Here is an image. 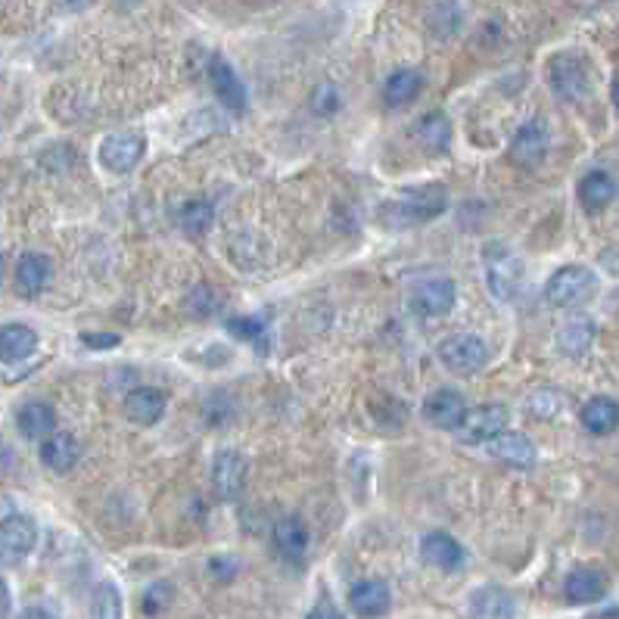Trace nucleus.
Wrapping results in <instances>:
<instances>
[{
  "instance_id": "nucleus-1",
  "label": "nucleus",
  "mask_w": 619,
  "mask_h": 619,
  "mask_svg": "<svg viewBox=\"0 0 619 619\" xmlns=\"http://www.w3.org/2000/svg\"><path fill=\"white\" fill-rule=\"evenodd\" d=\"M448 209V193L442 187H417L402 193V200H396L386 209L389 228H414V224H424L439 218Z\"/></svg>"
},
{
  "instance_id": "nucleus-2",
  "label": "nucleus",
  "mask_w": 619,
  "mask_h": 619,
  "mask_svg": "<svg viewBox=\"0 0 619 619\" xmlns=\"http://www.w3.org/2000/svg\"><path fill=\"white\" fill-rule=\"evenodd\" d=\"M483 268H486V287L498 302H514L523 287V262L508 246L489 243L483 249Z\"/></svg>"
},
{
  "instance_id": "nucleus-3",
  "label": "nucleus",
  "mask_w": 619,
  "mask_h": 619,
  "mask_svg": "<svg viewBox=\"0 0 619 619\" xmlns=\"http://www.w3.org/2000/svg\"><path fill=\"white\" fill-rule=\"evenodd\" d=\"M436 355H439L445 371L467 377V374H476V371L486 368L489 346L476 333H452L436 346Z\"/></svg>"
},
{
  "instance_id": "nucleus-4",
  "label": "nucleus",
  "mask_w": 619,
  "mask_h": 619,
  "mask_svg": "<svg viewBox=\"0 0 619 619\" xmlns=\"http://www.w3.org/2000/svg\"><path fill=\"white\" fill-rule=\"evenodd\" d=\"M548 88L560 103H579L588 97V69L582 56L557 53L548 60Z\"/></svg>"
},
{
  "instance_id": "nucleus-5",
  "label": "nucleus",
  "mask_w": 619,
  "mask_h": 619,
  "mask_svg": "<svg viewBox=\"0 0 619 619\" xmlns=\"http://www.w3.org/2000/svg\"><path fill=\"white\" fill-rule=\"evenodd\" d=\"M598 287V274L585 265H564L557 268L545 287V299L557 308H570L576 302H585Z\"/></svg>"
},
{
  "instance_id": "nucleus-6",
  "label": "nucleus",
  "mask_w": 619,
  "mask_h": 619,
  "mask_svg": "<svg viewBox=\"0 0 619 619\" xmlns=\"http://www.w3.org/2000/svg\"><path fill=\"white\" fill-rule=\"evenodd\" d=\"M144 150H147V140L144 134L137 131H116L100 140V165L106 168L109 175H128L131 168L144 159Z\"/></svg>"
},
{
  "instance_id": "nucleus-7",
  "label": "nucleus",
  "mask_w": 619,
  "mask_h": 619,
  "mask_svg": "<svg viewBox=\"0 0 619 619\" xmlns=\"http://www.w3.org/2000/svg\"><path fill=\"white\" fill-rule=\"evenodd\" d=\"M38 545V526L32 517L10 514L0 520V564L16 567L35 551Z\"/></svg>"
},
{
  "instance_id": "nucleus-8",
  "label": "nucleus",
  "mask_w": 619,
  "mask_h": 619,
  "mask_svg": "<svg viewBox=\"0 0 619 619\" xmlns=\"http://www.w3.org/2000/svg\"><path fill=\"white\" fill-rule=\"evenodd\" d=\"M467 402L458 389H436L430 392V396L424 399V417H427V424L436 427V430H445V433H458L461 424H464V417H467Z\"/></svg>"
},
{
  "instance_id": "nucleus-9",
  "label": "nucleus",
  "mask_w": 619,
  "mask_h": 619,
  "mask_svg": "<svg viewBox=\"0 0 619 619\" xmlns=\"http://www.w3.org/2000/svg\"><path fill=\"white\" fill-rule=\"evenodd\" d=\"M206 72H209V81H212V91H215L218 103L224 109L237 112V116H243L246 112V88H243V81L237 78L234 66L224 60L221 53H212L209 63H206Z\"/></svg>"
},
{
  "instance_id": "nucleus-10",
  "label": "nucleus",
  "mask_w": 619,
  "mask_h": 619,
  "mask_svg": "<svg viewBox=\"0 0 619 619\" xmlns=\"http://www.w3.org/2000/svg\"><path fill=\"white\" fill-rule=\"evenodd\" d=\"M455 302H458V287H455V280H448V277L424 280V284H417L411 293V308L424 318L448 315L455 308Z\"/></svg>"
},
{
  "instance_id": "nucleus-11",
  "label": "nucleus",
  "mask_w": 619,
  "mask_h": 619,
  "mask_svg": "<svg viewBox=\"0 0 619 619\" xmlns=\"http://www.w3.org/2000/svg\"><path fill=\"white\" fill-rule=\"evenodd\" d=\"M246 476H249V461L237 448H221L212 461V486L218 498H237L246 489Z\"/></svg>"
},
{
  "instance_id": "nucleus-12",
  "label": "nucleus",
  "mask_w": 619,
  "mask_h": 619,
  "mask_svg": "<svg viewBox=\"0 0 619 619\" xmlns=\"http://www.w3.org/2000/svg\"><path fill=\"white\" fill-rule=\"evenodd\" d=\"M548 147H551V134L545 128V122H526L508 147V159L520 168H536L545 156H548Z\"/></svg>"
},
{
  "instance_id": "nucleus-13",
  "label": "nucleus",
  "mask_w": 619,
  "mask_h": 619,
  "mask_svg": "<svg viewBox=\"0 0 619 619\" xmlns=\"http://www.w3.org/2000/svg\"><path fill=\"white\" fill-rule=\"evenodd\" d=\"M486 452L495 461L511 464V467H532L539 458L536 442H532L526 433H511V430H501L492 439H486Z\"/></svg>"
},
{
  "instance_id": "nucleus-14",
  "label": "nucleus",
  "mask_w": 619,
  "mask_h": 619,
  "mask_svg": "<svg viewBox=\"0 0 619 619\" xmlns=\"http://www.w3.org/2000/svg\"><path fill=\"white\" fill-rule=\"evenodd\" d=\"M16 293L25 296V299H35L41 296L50 280H53V262L44 252H25V256L16 262Z\"/></svg>"
},
{
  "instance_id": "nucleus-15",
  "label": "nucleus",
  "mask_w": 619,
  "mask_h": 619,
  "mask_svg": "<svg viewBox=\"0 0 619 619\" xmlns=\"http://www.w3.org/2000/svg\"><path fill=\"white\" fill-rule=\"evenodd\" d=\"M420 557H424V564L452 573L464 567L467 551L458 539L448 536V532H427V536L420 539Z\"/></svg>"
},
{
  "instance_id": "nucleus-16",
  "label": "nucleus",
  "mask_w": 619,
  "mask_h": 619,
  "mask_svg": "<svg viewBox=\"0 0 619 619\" xmlns=\"http://www.w3.org/2000/svg\"><path fill=\"white\" fill-rule=\"evenodd\" d=\"M165 405H168V399H165L162 389H156V386H137V389H131L128 396H125L122 411H125L128 420H134V424L153 427V424H159V420H162Z\"/></svg>"
},
{
  "instance_id": "nucleus-17",
  "label": "nucleus",
  "mask_w": 619,
  "mask_h": 619,
  "mask_svg": "<svg viewBox=\"0 0 619 619\" xmlns=\"http://www.w3.org/2000/svg\"><path fill=\"white\" fill-rule=\"evenodd\" d=\"M508 408L504 405H483V408H476V411H467L464 417V424H461V436L464 442H486L492 439L495 433H501L504 427H508Z\"/></svg>"
},
{
  "instance_id": "nucleus-18",
  "label": "nucleus",
  "mask_w": 619,
  "mask_h": 619,
  "mask_svg": "<svg viewBox=\"0 0 619 619\" xmlns=\"http://www.w3.org/2000/svg\"><path fill=\"white\" fill-rule=\"evenodd\" d=\"M308 542H312V536H308V526L302 517H284L274 526V548L293 567H299L305 560Z\"/></svg>"
},
{
  "instance_id": "nucleus-19",
  "label": "nucleus",
  "mask_w": 619,
  "mask_h": 619,
  "mask_svg": "<svg viewBox=\"0 0 619 619\" xmlns=\"http://www.w3.org/2000/svg\"><path fill=\"white\" fill-rule=\"evenodd\" d=\"M349 601L358 616H383L392 607V592L383 579H361L349 588Z\"/></svg>"
},
{
  "instance_id": "nucleus-20",
  "label": "nucleus",
  "mask_w": 619,
  "mask_h": 619,
  "mask_svg": "<svg viewBox=\"0 0 619 619\" xmlns=\"http://www.w3.org/2000/svg\"><path fill=\"white\" fill-rule=\"evenodd\" d=\"M41 464L50 473H69L78 464V442L69 433H47L41 442V452H38Z\"/></svg>"
},
{
  "instance_id": "nucleus-21",
  "label": "nucleus",
  "mask_w": 619,
  "mask_h": 619,
  "mask_svg": "<svg viewBox=\"0 0 619 619\" xmlns=\"http://www.w3.org/2000/svg\"><path fill=\"white\" fill-rule=\"evenodd\" d=\"M414 134L420 140V147L442 156V153H448V147H452L455 125H452V119L445 116V112H427V116L417 122Z\"/></svg>"
},
{
  "instance_id": "nucleus-22",
  "label": "nucleus",
  "mask_w": 619,
  "mask_h": 619,
  "mask_svg": "<svg viewBox=\"0 0 619 619\" xmlns=\"http://www.w3.org/2000/svg\"><path fill=\"white\" fill-rule=\"evenodd\" d=\"M38 349V333L25 324H4L0 327V361L16 364L32 358Z\"/></svg>"
},
{
  "instance_id": "nucleus-23",
  "label": "nucleus",
  "mask_w": 619,
  "mask_h": 619,
  "mask_svg": "<svg viewBox=\"0 0 619 619\" xmlns=\"http://www.w3.org/2000/svg\"><path fill=\"white\" fill-rule=\"evenodd\" d=\"M579 203L585 212H604L613 200H616V181L607 172H588L579 181Z\"/></svg>"
},
{
  "instance_id": "nucleus-24",
  "label": "nucleus",
  "mask_w": 619,
  "mask_h": 619,
  "mask_svg": "<svg viewBox=\"0 0 619 619\" xmlns=\"http://www.w3.org/2000/svg\"><path fill=\"white\" fill-rule=\"evenodd\" d=\"M595 336H598V324L588 315H579V318H573V321H567L564 327H560L557 346H560V352H564V355L579 358V355H585L588 349H592Z\"/></svg>"
},
{
  "instance_id": "nucleus-25",
  "label": "nucleus",
  "mask_w": 619,
  "mask_h": 619,
  "mask_svg": "<svg viewBox=\"0 0 619 619\" xmlns=\"http://www.w3.org/2000/svg\"><path fill=\"white\" fill-rule=\"evenodd\" d=\"M607 592V579L598 570H573L564 582V598L570 604H595Z\"/></svg>"
},
{
  "instance_id": "nucleus-26",
  "label": "nucleus",
  "mask_w": 619,
  "mask_h": 619,
  "mask_svg": "<svg viewBox=\"0 0 619 619\" xmlns=\"http://www.w3.org/2000/svg\"><path fill=\"white\" fill-rule=\"evenodd\" d=\"M579 420H582V427L592 433V436H610L619 424V408L613 399L607 396H595V399H588L579 411Z\"/></svg>"
},
{
  "instance_id": "nucleus-27",
  "label": "nucleus",
  "mask_w": 619,
  "mask_h": 619,
  "mask_svg": "<svg viewBox=\"0 0 619 619\" xmlns=\"http://www.w3.org/2000/svg\"><path fill=\"white\" fill-rule=\"evenodd\" d=\"M470 613L473 616H486V619H508L517 613V604L511 598V592H504L498 585H486L480 592H473L470 598Z\"/></svg>"
},
{
  "instance_id": "nucleus-28",
  "label": "nucleus",
  "mask_w": 619,
  "mask_h": 619,
  "mask_svg": "<svg viewBox=\"0 0 619 619\" xmlns=\"http://www.w3.org/2000/svg\"><path fill=\"white\" fill-rule=\"evenodd\" d=\"M16 427L25 439H44L56 427V411L47 402H28L16 414Z\"/></svg>"
},
{
  "instance_id": "nucleus-29",
  "label": "nucleus",
  "mask_w": 619,
  "mask_h": 619,
  "mask_svg": "<svg viewBox=\"0 0 619 619\" xmlns=\"http://www.w3.org/2000/svg\"><path fill=\"white\" fill-rule=\"evenodd\" d=\"M420 91H424V75H420L417 69H399L392 72L383 84V100L389 106H405L411 100L420 97Z\"/></svg>"
},
{
  "instance_id": "nucleus-30",
  "label": "nucleus",
  "mask_w": 619,
  "mask_h": 619,
  "mask_svg": "<svg viewBox=\"0 0 619 619\" xmlns=\"http://www.w3.org/2000/svg\"><path fill=\"white\" fill-rule=\"evenodd\" d=\"M228 333L237 336V340L249 343L259 355H268L271 352V343H268V327L265 321L259 318H249V315H234L228 318Z\"/></svg>"
},
{
  "instance_id": "nucleus-31",
  "label": "nucleus",
  "mask_w": 619,
  "mask_h": 619,
  "mask_svg": "<svg viewBox=\"0 0 619 619\" xmlns=\"http://www.w3.org/2000/svg\"><path fill=\"white\" fill-rule=\"evenodd\" d=\"M212 221H215V209H212V203H206V200H190V203H184L181 212H178L181 231L190 234V237H203V234L212 228Z\"/></svg>"
},
{
  "instance_id": "nucleus-32",
  "label": "nucleus",
  "mask_w": 619,
  "mask_h": 619,
  "mask_svg": "<svg viewBox=\"0 0 619 619\" xmlns=\"http://www.w3.org/2000/svg\"><path fill=\"white\" fill-rule=\"evenodd\" d=\"M91 616L97 619H119L122 616V595L112 582H100L91 592Z\"/></svg>"
},
{
  "instance_id": "nucleus-33",
  "label": "nucleus",
  "mask_w": 619,
  "mask_h": 619,
  "mask_svg": "<svg viewBox=\"0 0 619 619\" xmlns=\"http://www.w3.org/2000/svg\"><path fill=\"white\" fill-rule=\"evenodd\" d=\"M308 106H312L315 116L330 119V116H336V112L343 109V94H340V88H336L333 81H324V84H318V88H315Z\"/></svg>"
},
{
  "instance_id": "nucleus-34",
  "label": "nucleus",
  "mask_w": 619,
  "mask_h": 619,
  "mask_svg": "<svg viewBox=\"0 0 619 619\" xmlns=\"http://www.w3.org/2000/svg\"><path fill=\"white\" fill-rule=\"evenodd\" d=\"M168 604H172V585H168V582H153L144 592L140 610H144V613H162Z\"/></svg>"
},
{
  "instance_id": "nucleus-35",
  "label": "nucleus",
  "mask_w": 619,
  "mask_h": 619,
  "mask_svg": "<svg viewBox=\"0 0 619 619\" xmlns=\"http://www.w3.org/2000/svg\"><path fill=\"white\" fill-rule=\"evenodd\" d=\"M187 308L190 312L196 315V318H209V315H215L218 312V302H215V293H212V287H196L190 296H187Z\"/></svg>"
},
{
  "instance_id": "nucleus-36",
  "label": "nucleus",
  "mask_w": 619,
  "mask_h": 619,
  "mask_svg": "<svg viewBox=\"0 0 619 619\" xmlns=\"http://www.w3.org/2000/svg\"><path fill=\"white\" fill-rule=\"evenodd\" d=\"M560 408H564V402H560V396H557V392H539V396H532V402H529V411L532 414H536V417H554Z\"/></svg>"
},
{
  "instance_id": "nucleus-37",
  "label": "nucleus",
  "mask_w": 619,
  "mask_h": 619,
  "mask_svg": "<svg viewBox=\"0 0 619 619\" xmlns=\"http://www.w3.org/2000/svg\"><path fill=\"white\" fill-rule=\"evenodd\" d=\"M209 570H212V576H218L221 582H224V579H234L237 570H240V560H237V557H218V560H212V564H209Z\"/></svg>"
},
{
  "instance_id": "nucleus-38",
  "label": "nucleus",
  "mask_w": 619,
  "mask_h": 619,
  "mask_svg": "<svg viewBox=\"0 0 619 619\" xmlns=\"http://www.w3.org/2000/svg\"><path fill=\"white\" fill-rule=\"evenodd\" d=\"M81 343L88 349H112V346H119L122 340H119V333H84Z\"/></svg>"
},
{
  "instance_id": "nucleus-39",
  "label": "nucleus",
  "mask_w": 619,
  "mask_h": 619,
  "mask_svg": "<svg viewBox=\"0 0 619 619\" xmlns=\"http://www.w3.org/2000/svg\"><path fill=\"white\" fill-rule=\"evenodd\" d=\"M10 610H13L10 585H7V579H4V576H0V616H10Z\"/></svg>"
},
{
  "instance_id": "nucleus-40",
  "label": "nucleus",
  "mask_w": 619,
  "mask_h": 619,
  "mask_svg": "<svg viewBox=\"0 0 619 619\" xmlns=\"http://www.w3.org/2000/svg\"><path fill=\"white\" fill-rule=\"evenodd\" d=\"M312 619H318V616H333V619H340L343 616V610H336L333 604H321V607H315L312 613H308Z\"/></svg>"
},
{
  "instance_id": "nucleus-41",
  "label": "nucleus",
  "mask_w": 619,
  "mask_h": 619,
  "mask_svg": "<svg viewBox=\"0 0 619 619\" xmlns=\"http://www.w3.org/2000/svg\"><path fill=\"white\" fill-rule=\"evenodd\" d=\"M0 280H4V252H0Z\"/></svg>"
}]
</instances>
